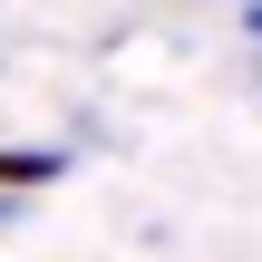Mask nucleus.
Instances as JSON below:
<instances>
[{"mask_svg":"<svg viewBox=\"0 0 262 262\" xmlns=\"http://www.w3.org/2000/svg\"><path fill=\"white\" fill-rule=\"evenodd\" d=\"M243 39H253V49H262V0H243Z\"/></svg>","mask_w":262,"mask_h":262,"instance_id":"nucleus-2","label":"nucleus"},{"mask_svg":"<svg viewBox=\"0 0 262 262\" xmlns=\"http://www.w3.org/2000/svg\"><path fill=\"white\" fill-rule=\"evenodd\" d=\"M58 175H68L58 146H0V194H49Z\"/></svg>","mask_w":262,"mask_h":262,"instance_id":"nucleus-1","label":"nucleus"}]
</instances>
